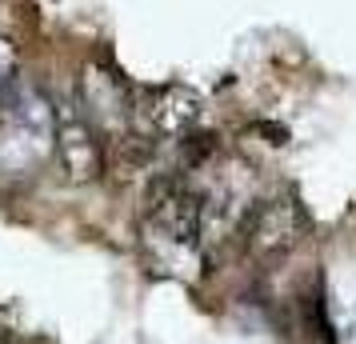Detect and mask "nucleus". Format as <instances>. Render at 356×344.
I'll use <instances>...</instances> for the list:
<instances>
[{"label": "nucleus", "instance_id": "nucleus-2", "mask_svg": "<svg viewBox=\"0 0 356 344\" xmlns=\"http://www.w3.org/2000/svg\"><path fill=\"white\" fill-rule=\"evenodd\" d=\"M56 148H60V161H65L68 177L72 181H92L100 177V140H97V124L92 116L84 113V104H65L56 116Z\"/></svg>", "mask_w": 356, "mask_h": 344}, {"label": "nucleus", "instance_id": "nucleus-3", "mask_svg": "<svg viewBox=\"0 0 356 344\" xmlns=\"http://www.w3.org/2000/svg\"><path fill=\"white\" fill-rule=\"evenodd\" d=\"M200 120V97L184 84H164L148 104V129L161 136H184Z\"/></svg>", "mask_w": 356, "mask_h": 344}, {"label": "nucleus", "instance_id": "nucleus-1", "mask_svg": "<svg viewBox=\"0 0 356 344\" xmlns=\"http://www.w3.org/2000/svg\"><path fill=\"white\" fill-rule=\"evenodd\" d=\"M308 232V216L305 208L289 197H276L268 204H257L252 216H248V248L260 252V256H276V252H289V248L300 245V236Z\"/></svg>", "mask_w": 356, "mask_h": 344}]
</instances>
